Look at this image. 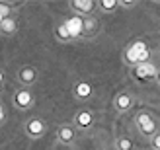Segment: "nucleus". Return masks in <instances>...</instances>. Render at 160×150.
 <instances>
[{
    "label": "nucleus",
    "mask_w": 160,
    "mask_h": 150,
    "mask_svg": "<svg viewBox=\"0 0 160 150\" xmlns=\"http://www.w3.org/2000/svg\"><path fill=\"white\" fill-rule=\"evenodd\" d=\"M76 138V127L74 125H61L57 129V143L61 144H72Z\"/></svg>",
    "instance_id": "8"
},
{
    "label": "nucleus",
    "mask_w": 160,
    "mask_h": 150,
    "mask_svg": "<svg viewBox=\"0 0 160 150\" xmlns=\"http://www.w3.org/2000/svg\"><path fill=\"white\" fill-rule=\"evenodd\" d=\"M0 14H2V18H12V6L10 2H0Z\"/></svg>",
    "instance_id": "17"
},
{
    "label": "nucleus",
    "mask_w": 160,
    "mask_h": 150,
    "mask_svg": "<svg viewBox=\"0 0 160 150\" xmlns=\"http://www.w3.org/2000/svg\"><path fill=\"white\" fill-rule=\"evenodd\" d=\"M55 35H57V39L61 43H70L74 39V35L70 33V29L67 26V22H62V23H59V26L55 27Z\"/></svg>",
    "instance_id": "12"
},
{
    "label": "nucleus",
    "mask_w": 160,
    "mask_h": 150,
    "mask_svg": "<svg viewBox=\"0 0 160 150\" xmlns=\"http://www.w3.org/2000/svg\"><path fill=\"white\" fill-rule=\"evenodd\" d=\"M16 78H18V82H20V86L22 88H31L35 82H37V78H39V72L33 68V66H29V65H26V66H22L20 70H18V74H16Z\"/></svg>",
    "instance_id": "4"
},
{
    "label": "nucleus",
    "mask_w": 160,
    "mask_h": 150,
    "mask_svg": "<svg viewBox=\"0 0 160 150\" xmlns=\"http://www.w3.org/2000/svg\"><path fill=\"white\" fill-rule=\"evenodd\" d=\"M2 82H4V72L0 70V84H2Z\"/></svg>",
    "instance_id": "22"
},
{
    "label": "nucleus",
    "mask_w": 160,
    "mask_h": 150,
    "mask_svg": "<svg viewBox=\"0 0 160 150\" xmlns=\"http://www.w3.org/2000/svg\"><path fill=\"white\" fill-rule=\"evenodd\" d=\"M98 6L102 12H113L119 8V0H100Z\"/></svg>",
    "instance_id": "15"
},
{
    "label": "nucleus",
    "mask_w": 160,
    "mask_h": 150,
    "mask_svg": "<svg viewBox=\"0 0 160 150\" xmlns=\"http://www.w3.org/2000/svg\"><path fill=\"white\" fill-rule=\"evenodd\" d=\"M96 8H98V2H94V0H72L70 2V10L76 14H82L84 18L90 16Z\"/></svg>",
    "instance_id": "7"
},
{
    "label": "nucleus",
    "mask_w": 160,
    "mask_h": 150,
    "mask_svg": "<svg viewBox=\"0 0 160 150\" xmlns=\"http://www.w3.org/2000/svg\"><path fill=\"white\" fill-rule=\"evenodd\" d=\"M115 150H133L131 138H127V137H117V138H115Z\"/></svg>",
    "instance_id": "16"
},
{
    "label": "nucleus",
    "mask_w": 160,
    "mask_h": 150,
    "mask_svg": "<svg viewBox=\"0 0 160 150\" xmlns=\"http://www.w3.org/2000/svg\"><path fill=\"white\" fill-rule=\"evenodd\" d=\"M150 144H152V150H160V131L150 138Z\"/></svg>",
    "instance_id": "19"
},
{
    "label": "nucleus",
    "mask_w": 160,
    "mask_h": 150,
    "mask_svg": "<svg viewBox=\"0 0 160 150\" xmlns=\"http://www.w3.org/2000/svg\"><path fill=\"white\" fill-rule=\"evenodd\" d=\"M133 125H135V129H137L142 137H147V138H152L156 133H158V121L154 119V115L148 113V111L135 113Z\"/></svg>",
    "instance_id": "1"
},
{
    "label": "nucleus",
    "mask_w": 160,
    "mask_h": 150,
    "mask_svg": "<svg viewBox=\"0 0 160 150\" xmlns=\"http://www.w3.org/2000/svg\"><path fill=\"white\" fill-rule=\"evenodd\" d=\"M92 92H94V88H92L90 82L78 80V82L74 84V88H72V96H74L76 99H80V101H86V99L92 98Z\"/></svg>",
    "instance_id": "9"
},
{
    "label": "nucleus",
    "mask_w": 160,
    "mask_h": 150,
    "mask_svg": "<svg viewBox=\"0 0 160 150\" xmlns=\"http://www.w3.org/2000/svg\"><path fill=\"white\" fill-rule=\"evenodd\" d=\"M12 104L16 109H20V111H28V109L35 104V98H33V92L29 88H20L14 92L12 96Z\"/></svg>",
    "instance_id": "3"
},
{
    "label": "nucleus",
    "mask_w": 160,
    "mask_h": 150,
    "mask_svg": "<svg viewBox=\"0 0 160 150\" xmlns=\"http://www.w3.org/2000/svg\"><path fill=\"white\" fill-rule=\"evenodd\" d=\"M4 121H6V111H4L2 104H0V125H4Z\"/></svg>",
    "instance_id": "21"
},
{
    "label": "nucleus",
    "mask_w": 160,
    "mask_h": 150,
    "mask_svg": "<svg viewBox=\"0 0 160 150\" xmlns=\"http://www.w3.org/2000/svg\"><path fill=\"white\" fill-rule=\"evenodd\" d=\"M156 80H158V84H160V70H158V74H156Z\"/></svg>",
    "instance_id": "23"
},
{
    "label": "nucleus",
    "mask_w": 160,
    "mask_h": 150,
    "mask_svg": "<svg viewBox=\"0 0 160 150\" xmlns=\"http://www.w3.org/2000/svg\"><path fill=\"white\" fill-rule=\"evenodd\" d=\"M0 94H2V84H0Z\"/></svg>",
    "instance_id": "25"
},
{
    "label": "nucleus",
    "mask_w": 160,
    "mask_h": 150,
    "mask_svg": "<svg viewBox=\"0 0 160 150\" xmlns=\"http://www.w3.org/2000/svg\"><path fill=\"white\" fill-rule=\"evenodd\" d=\"M135 104V98L131 96L129 92H119L115 99H113V107H115V111L119 113H125V111H129V109L133 107Z\"/></svg>",
    "instance_id": "5"
},
{
    "label": "nucleus",
    "mask_w": 160,
    "mask_h": 150,
    "mask_svg": "<svg viewBox=\"0 0 160 150\" xmlns=\"http://www.w3.org/2000/svg\"><path fill=\"white\" fill-rule=\"evenodd\" d=\"M135 74H137L139 78H156L158 74V68L152 65V62H145V65H139V66H135Z\"/></svg>",
    "instance_id": "11"
},
{
    "label": "nucleus",
    "mask_w": 160,
    "mask_h": 150,
    "mask_svg": "<svg viewBox=\"0 0 160 150\" xmlns=\"http://www.w3.org/2000/svg\"><path fill=\"white\" fill-rule=\"evenodd\" d=\"M123 60H125L129 66H137V65H139V53L135 51L131 45H127L125 51H123Z\"/></svg>",
    "instance_id": "14"
},
{
    "label": "nucleus",
    "mask_w": 160,
    "mask_h": 150,
    "mask_svg": "<svg viewBox=\"0 0 160 150\" xmlns=\"http://www.w3.org/2000/svg\"><path fill=\"white\" fill-rule=\"evenodd\" d=\"M16 31H18V22H16V18H6L2 23H0V33L2 35L12 37Z\"/></svg>",
    "instance_id": "13"
},
{
    "label": "nucleus",
    "mask_w": 160,
    "mask_h": 150,
    "mask_svg": "<svg viewBox=\"0 0 160 150\" xmlns=\"http://www.w3.org/2000/svg\"><path fill=\"white\" fill-rule=\"evenodd\" d=\"M100 31V23L96 18H92V16H86V18L82 20V35L80 37H86V39H92L98 35Z\"/></svg>",
    "instance_id": "10"
},
{
    "label": "nucleus",
    "mask_w": 160,
    "mask_h": 150,
    "mask_svg": "<svg viewBox=\"0 0 160 150\" xmlns=\"http://www.w3.org/2000/svg\"><path fill=\"white\" fill-rule=\"evenodd\" d=\"M23 133H26L28 138H41L47 133V123L41 119V117H29V119L23 123Z\"/></svg>",
    "instance_id": "2"
},
{
    "label": "nucleus",
    "mask_w": 160,
    "mask_h": 150,
    "mask_svg": "<svg viewBox=\"0 0 160 150\" xmlns=\"http://www.w3.org/2000/svg\"><path fill=\"white\" fill-rule=\"evenodd\" d=\"M119 6L129 10V8H135V6H137V2H135V0H131V2H129V0H119Z\"/></svg>",
    "instance_id": "20"
},
{
    "label": "nucleus",
    "mask_w": 160,
    "mask_h": 150,
    "mask_svg": "<svg viewBox=\"0 0 160 150\" xmlns=\"http://www.w3.org/2000/svg\"><path fill=\"white\" fill-rule=\"evenodd\" d=\"M131 47H133V49L137 51V53L148 51V49H147V43H145V41H141V39H137V41H133V43H131Z\"/></svg>",
    "instance_id": "18"
},
{
    "label": "nucleus",
    "mask_w": 160,
    "mask_h": 150,
    "mask_svg": "<svg viewBox=\"0 0 160 150\" xmlns=\"http://www.w3.org/2000/svg\"><path fill=\"white\" fill-rule=\"evenodd\" d=\"M72 125L76 129H82V131L90 129L94 125V113L90 111V109H80V111H76V115H74Z\"/></svg>",
    "instance_id": "6"
},
{
    "label": "nucleus",
    "mask_w": 160,
    "mask_h": 150,
    "mask_svg": "<svg viewBox=\"0 0 160 150\" xmlns=\"http://www.w3.org/2000/svg\"><path fill=\"white\" fill-rule=\"evenodd\" d=\"M4 22V18H2V14H0V23H2Z\"/></svg>",
    "instance_id": "24"
}]
</instances>
